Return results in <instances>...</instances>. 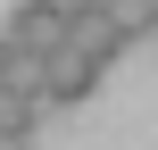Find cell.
<instances>
[{
	"label": "cell",
	"instance_id": "1",
	"mask_svg": "<svg viewBox=\"0 0 158 150\" xmlns=\"http://www.w3.org/2000/svg\"><path fill=\"white\" fill-rule=\"evenodd\" d=\"M100 67H108V58H92L83 42L50 50V75H42V100H50V109H83V100L100 92Z\"/></svg>",
	"mask_w": 158,
	"mask_h": 150
},
{
	"label": "cell",
	"instance_id": "2",
	"mask_svg": "<svg viewBox=\"0 0 158 150\" xmlns=\"http://www.w3.org/2000/svg\"><path fill=\"white\" fill-rule=\"evenodd\" d=\"M8 42L50 58V50L75 42V8H67V0H25V8H8Z\"/></svg>",
	"mask_w": 158,
	"mask_h": 150
},
{
	"label": "cell",
	"instance_id": "3",
	"mask_svg": "<svg viewBox=\"0 0 158 150\" xmlns=\"http://www.w3.org/2000/svg\"><path fill=\"white\" fill-rule=\"evenodd\" d=\"M75 42H83L92 58H117V50H133V25H125L117 8H75Z\"/></svg>",
	"mask_w": 158,
	"mask_h": 150
},
{
	"label": "cell",
	"instance_id": "4",
	"mask_svg": "<svg viewBox=\"0 0 158 150\" xmlns=\"http://www.w3.org/2000/svg\"><path fill=\"white\" fill-rule=\"evenodd\" d=\"M33 109H42L33 92H0V125H17V134H33Z\"/></svg>",
	"mask_w": 158,
	"mask_h": 150
},
{
	"label": "cell",
	"instance_id": "5",
	"mask_svg": "<svg viewBox=\"0 0 158 150\" xmlns=\"http://www.w3.org/2000/svg\"><path fill=\"white\" fill-rule=\"evenodd\" d=\"M0 150H33V134H17V125H0Z\"/></svg>",
	"mask_w": 158,
	"mask_h": 150
},
{
	"label": "cell",
	"instance_id": "6",
	"mask_svg": "<svg viewBox=\"0 0 158 150\" xmlns=\"http://www.w3.org/2000/svg\"><path fill=\"white\" fill-rule=\"evenodd\" d=\"M67 8H117V0H67Z\"/></svg>",
	"mask_w": 158,
	"mask_h": 150
},
{
	"label": "cell",
	"instance_id": "7",
	"mask_svg": "<svg viewBox=\"0 0 158 150\" xmlns=\"http://www.w3.org/2000/svg\"><path fill=\"white\" fill-rule=\"evenodd\" d=\"M142 8H150V25H158V0H142Z\"/></svg>",
	"mask_w": 158,
	"mask_h": 150
}]
</instances>
